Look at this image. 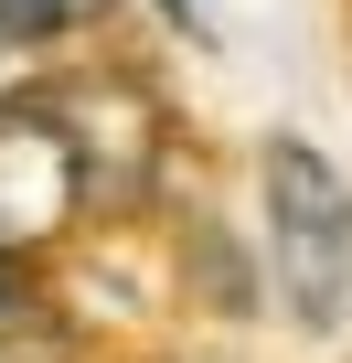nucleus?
I'll use <instances>...</instances> for the list:
<instances>
[{
	"label": "nucleus",
	"instance_id": "5",
	"mask_svg": "<svg viewBox=\"0 0 352 363\" xmlns=\"http://www.w3.org/2000/svg\"><path fill=\"white\" fill-rule=\"evenodd\" d=\"M0 65H11V54H0Z\"/></svg>",
	"mask_w": 352,
	"mask_h": 363
},
{
	"label": "nucleus",
	"instance_id": "2",
	"mask_svg": "<svg viewBox=\"0 0 352 363\" xmlns=\"http://www.w3.org/2000/svg\"><path fill=\"white\" fill-rule=\"evenodd\" d=\"M86 203V171L54 107H0V257L43 246L64 214Z\"/></svg>",
	"mask_w": 352,
	"mask_h": 363
},
{
	"label": "nucleus",
	"instance_id": "3",
	"mask_svg": "<svg viewBox=\"0 0 352 363\" xmlns=\"http://www.w3.org/2000/svg\"><path fill=\"white\" fill-rule=\"evenodd\" d=\"M96 11H107V0H0V54L54 43V33H86Z\"/></svg>",
	"mask_w": 352,
	"mask_h": 363
},
{
	"label": "nucleus",
	"instance_id": "4",
	"mask_svg": "<svg viewBox=\"0 0 352 363\" xmlns=\"http://www.w3.org/2000/svg\"><path fill=\"white\" fill-rule=\"evenodd\" d=\"M0 363H64V320H54L43 299L0 310Z\"/></svg>",
	"mask_w": 352,
	"mask_h": 363
},
{
	"label": "nucleus",
	"instance_id": "1",
	"mask_svg": "<svg viewBox=\"0 0 352 363\" xmlns=\"http://www.w3.org/2000/svg\"><path fill=\"white\" fill-rule=\"evenodd\" d=\"M267 246L299 320H341L352 299V193L310 139H267Z\"/></svg>",
	"mask_w": 352,
	"mask_h": 363
}]
</instances>
